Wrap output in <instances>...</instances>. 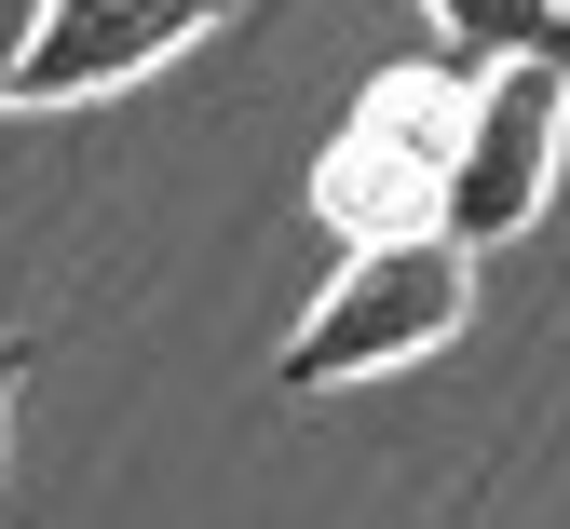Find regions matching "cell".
<instances>
[{
	"label": "cell",
	"instance_id": "obj_6",
	"mask_svg": "<svg viewBox=\"0 0 570 529\" xmlns=\"http://www.w3.org/2000/svg\"><path fill=\"white\" fill-rule=\"evenodd\" d=\"M28 41H41V0H0V109H14V82H28Z\"/></svg>",
	"mask_w": 570,
	"mask_h": 529
},
{
	"label": "cell",
	"instance_id": "obj_1",
	"mask_svg": "<svg viewBox=\"0 0 570 529\" xmlns=\"http://www.w3.org/2000/svg\"><path fill=\"white\" fill-rule=\"evenodd\" d=\"M475 313V258L449 232H407V245H353L326 272V298L299 313V340L272 353L285 394H326V381H381V366H421L435 340H462Z\"/></svg>",
	"mask_w": 570,
	"mask_h": 529
},
{
	"label": "cell",
	"instance_id": "obj_5",
	"mask_svg": "<svg viewBox=\"0 0 570 529\" xmlns=\"http://www.w3.org/2000/svg\"><path fill=\"white\" fill-rule=\"evenodd\" d=\"M462 68H570V0H421Z\"/></svg>",
	"mask_w": 570,
	"mask_h": 529
},
{
	"label": "cell",
	"instance_id": "obj_4",
	"mask_svg": "<svg viewBox=\"0 0 570 529\" xmlns=\"http://www.w3.org/2000/svg\"><path fill=\"white\" fill-rule=\"evenodd\" d=\"M218 14H232V0H41V41H28L14 109H82V96H122V82H150V68H177Z\"/></svg>",
	"mask_w": 570,
	"mask_h": 529
},
{
	"label": "cell",
	"instance_id": "obj_8",
	"mask_svg": "<svg viewBox=\"0 0 570 529\" xmlns=\"http://www.w3.org/2000/svg\"><path fill=\"white\" fill-rule=\"evenodd\" d=\"M0 434H14V381H0Z\"/></svg>",
	"mask_w": 570,
	"mask_h": 529
},
{
	"label": "cell",
	"instance_id": "obj_7",
	"mask_svg": "<svg viewBox=\"0 0 570 529\" xmlns=\"http://www.w3.org/2000/svg\"><path fill=\"white\" fill-rule=\"evenodd\" d=\"M0 381H28V340H0Z\"/></svg>",
	"mask_w": 570,
	"mask_h": 529
},
{
	"label": "cell",
	"instance_id": "obj_2",
	"mask_svg": "<svg viewBox=\"0 0 570 529\" xmlns=\"http://www.w3.org/2000/svg\"><path fill=\"white\" fill-rule=\"evenodd\" d=\"M475 82H489V68H462V55H435V68H381L367 109L340 123V149L313 164V204L340 217V232H367V245L435 232V204H449V149H462Z\"/></svg>",
	"mask_w": 570,
	"mask_h": 529
},
{
	"label": "cell",
	"instance_id": "obj_3",
	"mask_svg": "<svg viewBox=\"0 0 570 529\" xmlns=\"http://www.w3.org/2000/svg\"><path fill=\"white\" fill-rule=\"evenodd\" d=\"M557 149H570V68H489L475 109H462V149H449V204L435 232L475 258V245H517L543 190H557Z\"/></svg>",
	"mask_w": 570,
	"mask_h": 529
}]
</instances>
